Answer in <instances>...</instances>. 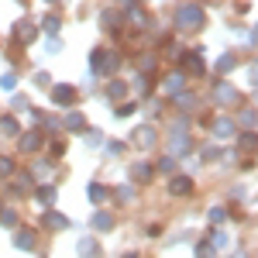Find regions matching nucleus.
<instances>
[{"instance_id": "dca6fc26", "label": "nucleus", "mask_w": 258, "mask_h": 258, "mask_svg": "<svg viewBox=\"0 0 258 258\" xmlns=\"http://www.w3.org/2000/svg\"><path fill=\"white\" fill-rule=\"evenodd\" d=\"M14 248L31 251V248H35V231H18V234H14Z\"/></svg>"}, {"instance_id": "79ce46f5", "label": "nucleus", "mask_w": 258, "mask_h": 258, "mask_svg": "<svg viewBox=\"0 0 258 258\" xmlns=\"http://www.w3.org/2000/svg\"><path fill=\"white\" fill-rule=\"evenodd\" d=\"M11 107H14V110H28V100H24V97H14V100H11Z\"/></svg>"}, {"instance_id": "72a5a7b5", "label": "nucleus", "mask_w": 258, "mask_h": 258, "mask_svg": "<svg viewBox=\"0 0 258 258\" xmlns=\"http://www.w3.org/2000/svg\"><path fill=\"white\" fill-rule=\"evenodd\" d=\"M100 21H103V28H114V24H120V18L114 14V11H103V18H100Z\"/></svg>"}, {"instance_id": "a211bd4d", "label": "nucleus", "mask_w": 258, "mask_h": 258, "mask_svg": "<svg viewBox=\"0 0 258 258\" xmlns=\"http://www.w3.org/2000/svg\"><path fill=\"white\" fill-rule=\"evenodd\" d=\"M107 193H110V189H107V186H100V182H90V186H86L90 203H103V200H107Z\"/></svg>"}, {"instance_id": "f8f14e48", "label": "nucleus", "mask_w": 258, "mask_h": 258, "mask_svg": "<svg viewBox=\"0 0 258 258\" xmlns=\"http://www.w3.org/2000/svg\"><path fill=\"white\" fill-rule=\"evenodd\" d=\"M152 176H155V165H152V162H135V165H131V179H135V182H148Z\"/></svg>"}, {"instance_id": "9b49d317", "label": "nucleus", "mask_w": 258, "mask_h": 258, "mask_svg": "<svg viewBox=\"0 0 258 258\" xmlns=\"http://www.w3.org/2000/svg\"><path fill=\"white\" fill-rule=\"evenodd\" d=\"M41 224H45L48 231H66V227H69V217H66V214H59V210H45Z\"/></svg>"}, {"instance_id": "2eb2a0df", "label": "nucleus", "mask_w": 258, "mask_h": 258, "mask_svg": "<svg viewBox=\"0 0 258 258\" xmlns=\"http://www.w3.org/2000/svg\"><path fill=\"white\" fill-rule=\"evenodd\" d=\"M83 124H86V120H83L80 110H69V114L62 117V127H66V131H83Z\"/></svg>"}, {"instance_id": "423d86ee", "label": "nucleus", "mask_w": 258, "mask_h": 258, "mask_svg": "<svg viewBox=\"0 0 258 258\" xmlns=\"http://www.w3.org/2000/svg\"><path fill=\"white\" fill-rule=\"evenodd\" d=\"M214 100H217L220 107H224V103H238L241 93L234 90V86H231V83H217V86H214Z\"/></svg>"}, {"instance_id": "a18cd8bd", "label": "nucleus", "mask_w": 258, "mask_h": 258, "mask_svg": "<svg viewBox=\"0 0 258 258\" xmlns=\"http://www.w3.org/2000/svg\"><path fill=\"white\" fill-rule=\"evenodd\" d=\"M248 76H251V83H255V86H258V62H255V66H251V73H248Z\"/></svg>"}, {"instance_id": "6ab92c4d", "label": "nucleus", "mask_w": 258, "mask_h": 258, "mask_svg": "<svg viewBox=\"0 0 258 258\" xmlns=\"http://www.w3.org/2000/svg\"><path fill=\"white\" fill-rule=\"evenodd\" d=\"M90 224H93V227H97V231H110V227H114V217H110V214H107V210H97V214H93V220H90Z\"/></svg>"}, {"instance_id": "7ed1b4c3", "label": "nucleus", "mask_w": 258, "mask_h": 258, "mask_svg": "<svg viewBox=\"0 0 258 258\" xmlns=\"http://www.w3.org/2000/svg\"><path fill=\"white\" fill-rule=\"evenodd\" d=\"M35 38H38L35 21H18V24H14V41H18V45H31Z\"/></svg>"}, {"instance_id": "de8ad7c7", "label": "nucleus", "mask_w": 258, "mask_h": 258, "mask_svg": "<svg viewBox=\"0 0 258 258\" xmlns=\"http://www.w3.org/2000/svg\"><path fill=\"white\" fill-rule=\"evenodd\" d=\"M251 41H258V24H255V35H251Z\"/></svg>"}, {"instance_id": "20e7f679", "label": "nucleus", "mask_w": 258, "mask_h": 258, "mask_svg": "<svg viewBox=\"0 0 258 258\" xmlns=\"http://www.w3.org/2000/svg\"><path fill=\"white\" fill-rule=\"evenodd\" d=\"M189 148H193V138H189L186 131H176V135L169 138V155H172V159H179V155H186Z\"/></svg>"}, {"instance_id": "a878e982", "label": "nucleus", "mask_w": 258, "mask_h": 258, "mask_svg": "<svg viewBox=\"0 0 258 258\" xmlns=\"http://www.w3.org/2000/svg\"><path fill=\"white\" fill-rule=\"evenodd\" d=\"M197 258H217V248L210 241H200L197 244Z\"/></svg>"}, {"instance_id": "864d4df0", "label": "nucleus", "mask_w": 258, "mask_h": 258, "mask_svg": "<svg viewBox=\"0 0 258 258\" xmlns=\"http://www.w3.org/2000/svg\"><path fill=\"white\" fill-rule=\"evenodd\" d=\"M21 4H24V0H21Z\"/></svg>"}, {"instance_id": "bb28decb", "label": "nucleus", "mask_w": 258, "mask_h": 258, "mask_svg": "<svg viewBox=\"0 0 258 258\" xmlns=\"http://www.w3.org/2000/svg\"><path fill=\"white\" fill-rule=\"evenodd\" d=\"M14 86H18V76H14V73H4V76H0V90H4V93H11Z\"/></svg>"}, {"instance_id": "f03ea898", "label": "nucleus", "mask_w": 258, "mask_h": 258, "mask_svg": "<svg viewBox=\"0 0 258 258\" xmlns=\"http://www.w3.org/2000/svg\"><path fill=\"white\" fill-rule=\"evenodd\" d=\"M179 59H182V69H186V73L203 76V69H207V62H203V48H193V52H186V55H179Z\"/></svg>"}, {"instance_id": "3c124183", "label": "nucleus", "mask_w": 258, "mask_h": 258, "mask_svg": "<svg viewBox=\"0 0 258 258\" xmlns=\"http://www.w3.org/2000/svg\"><path fill=\"white\" fill-rule=\"evenodd\" d=\"M210 4H217V0H210Z\"/></svg>"}, {"instance_id": "e433bc0d", "label": "nucleus", "mask_w": 258, "mask_h": 258, "mask_svg": "<svg viewBox=\"0 0 258 258\" xmlns=\"http://www.w3.org/2000/svg\"><path fill=\"white\" fill-rule=\"evenodd\" d=\"M135 110H138L135 103H120V107H117V110H114V114H117V117H131Z\"/></svg>"}, {"instance_id": "c85d7f7f", "label": "nucleus", "mask_w": 258, "mask_h": 258, "mask_svg": "<svg viewBox=\"0 0 258 258\" xmlns=\"http://www.w3.org/2000/svg\"><path fill=\"white\" fill-rule=\"evenodd\" d=\"M114 197H117L120 203H131V200H135V186H120V189L114 193Z\"/></svg>"}, {"instance_id": "49530a36", "label": "nucleus", "mask_w": 258, "mask_h": 258, "mask_svg": "<svg viewBox=\"0 0 258 258\" xmlns=\"http://www.w3.org/2000/svg\"><path fill=\"white\" fill-rule=\"evenodd\" d=\"M120 4H124V7H135V0H120Z\"/></svg>"}, {"instance_id": "ea45409f", "label": "nucleus", "mask_w": 258, "mask_h": 258, "mask_svg": "<svg viewBox=\"0 0 258 258\" xmlns=\"http://www.w3.org/2000/svg\"><path fill=\"white\" fill-rule=\"evenodd\" d=\"M155 69V55H148V59H141V73H152Z\"/></svg>"}, {"instance_id": "cd10ccee", "label": "nucleus", "mask_w": 258, "mask_h": 258, "mask_svg": "<svg viewBox=\"0 0 258 258\" xmlns=\"http://www.w3.org/2000/svg\"><path fill=\"white\" fill-rule=\"evenodd\" d=\"M0 224L4 227H18V214L14 210H0Z\"/></svg>"}, {"instance_id": "4468645a", "label": "nucleus", "mask_w": 258, "mask_h": 258, "mask_svg": "<svg viewBox=\"0 0 258 258\" xmlns=\"http://www.w3.org/2000/svg\"><path fill=\"white\" fill-rule=\"evenodd\" d=\"M238 148H241V155H251V152L258 155V131H244L241 141H238Z\"/></svg>"}, {"instance_id": "5701e85b", "label": "nucleus", "mask_w": 258, "mask_h": 258, "mask_svg": "<svg viewBox=\"0 0 258 258\" xmlns=\"http://www.w3.org/2000/svg\"><path fill=\"white\" fill-rule=\"evenodd\" d=\"M0 131L11 135V138H18V135H21V127H18V120H14V117H0Z\"/></svg>"}, {"instance_id": "9d476101", "label": "nucleus", "mask_w": 258, "mask_h": 258, "mask_svg": "<svg viewBox=\"0 0 258 258\" xmlns=\"http://www.w3.org/2000/svg\"><path fill=\"white\" fill-rule=\"evenodd\" d=\"M131 138H135V145H138V148H152V145L159 141V138H155V127H152V124H141Z\"/></svg>"}, {"instance_id": "c756f323", "label": "nucleus", "mask_w": 258, "mask_h": 258, "mask_svg": "<svg viewBox=\"0 0 258 258\" xmlns=\"http://www.w3.org/2000/svg\"><path fill=\"white\" fill-rule=\"evenodd\" d=\"M107 93H110V100H120V97H124V93H127V86H124V83H110V90H107Z\"/></svg>"}, {"instance_id": "c9c22d12", "label": "nucleus", "mask_w": 258, "mask_h": 258, "mask_svg": "<svg viewBox=\"0 0 258 258\" xmlns=\"http://www.w3.org/2000/svg\"><path fill=\"white\" fill-rule=\"evenodd\" d=\"M210 244H214V248H227V234H224V231H214Z\"/></svg>"}, {"instance_id": "6e6552de", "label": "nucleus", "mask_w": 258, "mask_h": 258, "mask_svg": "<svg viewBox=\"0 0 258 258\" xmlns=\"http://www.w3.org/2000/svg\"><path fill=\"white\" fill-rule=\"evenodd\" d=\"M169 193H172V197H189V193H193V179L189 176H172L169 179Z\"/></svg>"}, {"instance_id": "0eeeda50", "label": "nucleus", "mask_w": 258, "mask_h": 258, "mask_svg": "<svg viewBox=\"0 0 258 258\" xmlns=\"http://www.w3.org/2000/svg\"><path fill=\"white\" fill-rule=\"evenodd\" d=\"M210 127H214V138H220V141H227L234 135V120L227 117V114H220L217 120H210Z\"/></svg>"}, {"instance_id": "f3484780", "label": "nucleus", "mask_w": 258, "mask_h": 258, "mask_svg": "<svg viewBox=\"0 0 258 258\" xmlns=\"http://www.w3.org/2000/svg\"><path fill=\"white\" fill-rule=\"evenodd\" d=\"M76 251H80L83 258H93V255L100 251V244H97L93 238H90V234H86V238H80V244H76Z\"/></svg>"}, {"instance_id": "473e14b6", "label": "nucleus", "mask_w": 258, "mask_h": 258, "mask_svg": "<svg viewBox=\"0 0 258 258\" xmlns=\"http://www.w3.org/2000/svg\"><path fill=\"white\" fill-rule=\"evenodd\" d=\"M0 176H14V162L7 155H0Z\"/></svg>"}, {"instance_id": "8fccbe9b", "label": "nucleus", "mask_w": 258, "mask_h": 258, "mask_svg": "<svg viewBox=\"0 0 258 258\" xmlns=\"http://www.w3.org/2000/svg\"><path fill=\"white\" fill-rule=\"evenodd\" d=\"M48 4H59V0H48Z\"/></svg>"}, {"instance_id": "39448f33", "label": "nucleus", "mask_w": 258, "mask_h": 258, "mask_svg": "<svg viewBox=\"0 0 258 258\" xmlns=\"http://www.w3.org/2000/svg\"><path fill=\"white\" fill-rule=\"evenodd\" d=\"M41 141H45V135L41 131H24V135H18V148L24 152V155H31V152H38Z\"/></svg>"}, {"instance_id": "1a4fd4ad", "label": "nucleus", "mask_w": 258, "mask_h": 258, "mask_svg": "<svg viewBox=\"0 0 258 258\" xmlns=\"http://www.w3.org/2000/svg\"><path fill=\"white\" fill-rule=\"evenodd\" d=\"M162 90H165V97H179V93L186 90V76H182V73H172V76H165Z\"/></svg>"}, {"instance_id": "4c0bfd02", "label": "nucleus", "mask_w": 258, "mask_h": 258, "mask_svg": "<svg viewBox=\"0 0 258 258\" xmlns=\"http://www.w3.org/2000/svg\"><path fill=\"white\" fill-rule=\"evenodd\" d=\"M35 86L48 90V86H52V76H48V73H38V76H35Z\"/></svg>"}, {"instance_id": "412c9836", "label": "nucleus", "mask_w": 258, "mask_h": 258, "mask_svg": "<svg viewBox=\"0 0 258 258\" xmlns=\"http://www.w3.org/2000/svg\"><path fill=\"white\" fill-rule=\"evenodd\" d=\"M35 197H38L45 207H52V200H55V186H48V182H45V186H38V189H35Z\"/></svg>"}, {"instance_id": "37998d69", "label": "nucleus", "mask_w": 258, "mask_h": 258, "mask_svg": "<svg viewBox=\"0 0 258 258\" xmlns=\"http://www.w3.org/2000/svg\"><path fill=\"white\" fill-rule=\"evenodd\" d=\"M241 124H244V127H251V124H255V114H251V110H244V114H241Z\"/></svg>"}, {"instance_id": "c03bdc74", "label": "nucleus", "mask_w": 258, "mask_h": 258, "mask_svg": "<svg viewBox=\"0 0 258 258\" xmlns=\"http://www.w3.org/2000/svg\"><path fill=\"white\" fill-rule=\"evenodd\" d=\"M131 21H135V24H145V14H141L138 7H131Z\"/></svg>"}, {"instance_id": "393cba45", "label": "nucleus", "mask_w": 258, "mask_h": 258, "mask_svg": "<svg viewBox=\"0 0 258 258\" xmlns=\"http://www.w3.org/2000/svg\"><path fill=\"white\" fill-rule=\"evenodd\" d=\"M234 66H238V59H234V55L227 52V55H220V59H217V73H231Z\"/></svg>"}, {"instance_id": "aec40b11", "label": "nucleus", "mask_w": 258, "mask_h": 258, "mask_svg": "<svg viewBox=\"0 0 258 258\" xmlns=\"http://www.w3.org/2000/svg\"><path fill=\"white\" fill-rule=\"evenodd\" d=\"M52 172H55L52 162H35L31 165V176H38V179H52Z\"/></svg>"}, {"instance_id": "7c9ffc66", "label": "nucleus", "mask_w": 258, "mask_h": 258, "mask_svg": "<svg viewBox=\"0 0 258 258\" xmlns=\"http://www.w3.org/2000/svg\"><path fill=\"white\" fill-rule=\"evenodd\" d=\"M86 145H90V148H100V145H103V135H100V131H86Z\"/></svg>"}, {"instance_id": "4be33fe9", "label": "nucleus", "mask_w": 258, "mask_h": 258, "mask_svg": "<svg viewBox=\"0 0 258 258\" xmlns=\"http://www.w3.org/2000/svg\"><path fill=\"white\" fill-rule=\"evenodd\" d=\"M35 176H14V189L18 193H35V182H31Z\"/></svg>"}, {"instance_id": "09e8293b", "label": "nucleus", "mask_w": 258, "mask_h": 258, "mask_svg": "<svg viewBox=\"0 0 258 258\" xmlns=\"http://www.w3.org/2000/svg\"><path fill=\"white\" fill-rule=\"evenodd\" d=\"M124 258H138V255H135V251H127V255H124Z\"/></svg>"}, {"instance_id": "a19ab883", "label": "nucleus", "mask_w": 258, "mask_h": 258, "mask_svg": "<svg viewBox=\"0 0 258 258\" xmlns=\"http://www.w3.org/2000/svg\"><path fill=\"white\" fill-rule=\"evenodd\" d=\"M138 90H141V93H152V80H148V76H141V80H138Z\"/></svg>"}, {"instance_id": "f704fd0d", "label": "nucleus", "mask_w": 258, "mask_h": 258, "mask_svg": "<svg viewBox=\"0 0 258 258\" xmlns=\"http://www.w3.org/2000/svg\"><path fill=\"white\" fill-rule=\"evenodd\" d=\"M210 220H214V224H224V220H227V210H224V207H214V210H210Z\"/></svg>"}, {"instance_id": "b1692460", "label": "nucleus", "mask_w": 258, "mask_h": 258, "mask_svg": "<svg viewBox=\"0 0 258 258\" xmlns=\"http://www.w3.org/2000/svg\"><path fill=\"white\" fill-rule=\"evenodd\" d=\"M41 28H45L48 35H55V31H59V28H62L59 14H45V18H41Z\"/></svg>"}, {"instance_id": "603ef678", "label": "nucleus", "mask_w": 258, "mask_h": 258, "mask_svg": "<svg viewBox=\"0 0 258 258\" xmlns=\"http://www.w3.org/2000/svg\"><path fill=\"white\" fill-rule=\"evenodd\" d=\"M234 258H241V255H234Z\"/></svg>"}, {"instance_id": "2f4dec72", "label": "nucleus", "mask_w": 258, "mask_h": 258, "mask_svg": "<svg viewBox=\"0 0 258 258\" xmlns=\"http://www.w3.org/2000/svg\"><path fill=\"white\" fill-rule=\"evenodd\" d=\"M155 169H162V172H169V176H172V172H176V159H172V155H165Z\"/></svg>"}, {"instance_id": "58836bf2", "label": "nucleus", "mask_w": 258, "mask_h": 258, "mask_svg": "<svg viewBox=\"0 0 258 258\" xmlns=\"http://www.w3.org/2000/svg\"><path fill=\"white\" fill-rule=\"evenodd\" d=\"M214 159H220V148H214V145L203 148V162H214Z\"/></svg>"}, {"instance_id": "ddd939ff", "label": "nucleus", "mask_w": 258, "mask_h": 258, "mask_svg": "<svg viewBox=\"0 0 258 258\" xmlns=\"http://www.w3.org/2000/svg\"><path fill=\"white\" fill-rule=\"evenodd\" d=\"M73 100H76V90H73V86H66V83L52 90V103H59V107H66V103H73Z\"/></svg>"}, {"instance_id": "f257e3e1", "label": "nucleus", "mask_w": 258, "mask_h": 258, "mask_svg": "<svg viewBox=\"0 0 258 258\" xmlns=\"http://www.w3.org/2000/svg\"><path fill=\"white\" fill-rule=\"evenodd\" d=\"M203 21H207V14H203L200 4H182V7L176 11V28L179 31H200Z\"/></svg>"}]
</instances>
